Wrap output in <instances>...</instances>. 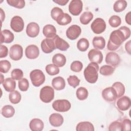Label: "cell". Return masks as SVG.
I'll return each instance as SVG.
<instances>
[{
	"instance_id": "cell-1",
	"label": "cell",
	"mask_w": 131,
	"mask_h": 131,
	"mask_svg": "<svg viewBox=\"0 0 131 131\" xmlns=\"http://www.w3.org/2000/svg\"><path fill=\"white\" fill-rule=\"evenodd\" d=\"M130 35V30L126 26H122L119 29L112 32L108 41L107 48L110 51L116 50L121 45Z\"/></svg>"
},
{
	"instance_id": "cell-2",
	"label": "cell",
	"mask_w": 131,
	"mask_h": 131,
	"mask_svg": "<svg viewBox=\"0 0 131 131\" xmlns=\"http://www.w3.org/2000/svg\"><path fill=\"white\" fill-rule=\"evenodd\" d=\"M99 66L95 62H91L85 68L83 74L85 80L90 83H95L98 77Z\"/></svg>"
},
{
	"instance_id": "cell-3",
	"label": "cell",
	"mask_w": 131,
	"mask_h": 131,
	"mask_svg": "<svg viewBox=\"0 0 131 131\" xmlns=\"http://www.w3.org/2000/svg\"><path fill=\"white\" fill-rule=\"evenodd\" d=\"M30 78L32 83L34 86L38 87L42 84L45 81V76L42 71L35 69L32 71L30 74Z\"/></svg>"
},
{
	"instance_id": "cell-4",
	"label": "cell",
	"mask_w": 131,
	"mask_h": 131,
	"mask_svg": "<svg viewBox=\"0 0 131 131\" xmlns=\"http://www.w3.org/2000/svg\"><path fill=\"white\" fill-rule=\"evenodd\" d=\"M39 97L43 102H50L54 97V89L48 85L43 86L40 91Z\"/></svg>"
},
{
	"instance_id": "cell-5",
	"label": "cell",
	"mask_w": 131,
	"mask_h": 131,
	"mask_svg": "<svg viewBox=\"0 0 131 131\" xmlns=\"http://www.w3.org/2000/svg\"><path fill=\"white\" fill-rule=\"evenodd\" d=\"M52 107L54 110L57 112H66L71 108V104L68 100L59 99L53 102Z\"/></svg>"
},
{
	"instance_id": "cell-6",
	"label": "cell",
	"mask_w": 131,
	"mask_h": 131,
	"mask_svg": "<svg viewBox=\"0 0 131 131\" xmlns=\"http://www.w3.org/2000/svg\"><path fill=\"white\" fill-rule=\"evenodd\" d=\"M91 28L95 34H100L104 32L106 29V24L103 19L101 18H96L92 23Z\"/></svg>"
},
{
	"instance_id": "cell-7",
	"label": "cell",
	"mask_w": 131,
	"mask_h": 131,
	"mask_svg": "<svg viewBox=\"0 0 131 131\" xmlns=\"http://www.w3.org/2000/svg\"><path fill=\"white\" fill-rule=\"evenodd\" d=\"M23 55V49L22 47L18 44L12 46L10 49L9 56L11 59L17 61L20 60Z\"/></svg>"
},
{
	"instance_id": "cell-8",
	"label": "cell",
	"mask_w": 131,
	"mask_h": 131,
	"mask_svg": "<svg viewBox=\"0 0 131 131\" xmlns=\"http://www.w3.org/2000/svg\"><path fill=\"white\" fill-rule=\"evenodd\" d=\"M83 4L80 0H72L69 5V12L74 16L80 14L82 10Z\"/></svg>"
},
{
	"instance_id": "cell-9",
	"label": "cell",
	"mask_w": 131,
	"mask_h": 131,
	"mask_svg": "<svg viewBox=\"0 0 131 131\" xmlns=\"http://www.w3.org/2000/svg\"><path fill=\"white\" fill-rule=\"evenodd\" d=\"M10 27L16 32L22 31L24 28V22L23 18L19 16H14L11 20Z\"/></svg>"
},
{
	"instance_id": "cell-10",
	"label": "cell",
	"mask_w": 131,
	"mask_h": 131,
	"mask_svg": "<svg viewBox=\"0 0 131 131\" xmlns=\"http://www.w3.org/2000/svg\"><path fill=\"white\" fill-rule=\"evenodd\" d=\"M103 98L106 101L112 102L117 98V94L115 89L111 86L104 89L102 92Z\"/></svg>"
},
{
	"instance_id": "cell-11",
	"label": "cell",
	"mask_w": 131,
	"mask_h": 131,
	"mask_svg": "<svg viewBox=\"0 0 131 131\" xmlns=\"http://www.w3.org/2000/svg\"><path fill=\"white\" fill-rule=\"evenodd\" d=\"M81 29L76 25H73L68 28L66 31L67 37L71 40H75L80 35Z\"/></svg>"
},
{
	"instance_id": "cell-12",
	"label": "cell",
	"mask_w": 131,
	"mask_h": 131,
	"mask_svg": "<svg viewBox=\"0 0 131 131\" xmlns=\"http://www.w3.org/2000/svg\"><path fill=\"white\" fill-rule=\"evenodd\" d=\"M121 59L119 55L114 52H108L105 57V62L114 67H116L119 64Z\"/></svg>"
},
{
	"instance_id": "cell-13",
	"label": "cell",
	"mask_w": 131,
	"mask_h": 131,
	"mask_svg": "<svg viewBox=\"0 0 131 131\" xmlns=\"http://www.w3.org/2000/svg\"><path fill=\"white\" fill-rule=\"evenodd\" d=\"M88 58L92 62L97 64L101 63L103 60V55L101 51L97 49H92L88 53Z\"/></svg>"
},
{
	"instance_id": "cell-14",
	"label": "cell",
	"mask_w": 131,
	"mask_h": 131,
	"mask_svg": "<svg viewBox=\"0 0 131 131\" xmlns=\"http://www.w3.org/2000/svg\"><path fill=\"white\" fill-rule=\"evenodd\" d=\"M41 48L42 51L47 54L53 52L55 49V43L52 38L44 39L41 43Z\"/></svg>"
},
{
	"instance_id": "cell-15",
	"label": "cell",
	"mask_w": 131,
	"mask_h": 131,
	"mask_svg": "<svg viewBox=\"0 0 131 131\" xmlns=\"http://www.w3.org/2000/svg\"><path fill=\"white\" fill-rule=\"evenodd\" d=\"M39 54V50L36 45H31L27 47L25 50L26 56L30 59L37 58Z\"/></svg>"
},
{
	"instance_id": "cell-16",
	"label": "cell",
	"mask_w": 131,
	"mask_h": 131,
	"mask_svg": "<svg viewBox=\"0 0 131 131\" xmlns=\"http://www.w3.org/2000/svg\"><path fill=\"white\" fill-rule=\"evenodd\" d=\"M39 33V26L35 23L31 22L28 24L26 28V33L30 37H35Z\"/></svg>"
},
{
	"instance_id": "cell-17",
	"label": "cell",
	"mask_w": 131,
	"mask_h": 131,
	"mask_svg": "<svg viewBox=\"0 0 131 131\" xmlns=\"http://www.w3.org/2000/svg\"><path fill=\"white\" fill-rule=\"evenodd\" d=\"M131 105L130 98L126 96L119 98L117 101V105L118 108L122 111H125L129 108Z\"/></svg>"
},
{
	"instance_id": "cell-18",
	"label": "cell",
	"mask_w": 131,
	"mask_h": 131,
	"mask_svg": "<svg viewBox=\"0 0 131 131\" xmlns=\"http://www.w3.org/2000/svg\"><path fill=\"white\" fill-rule=\"evenodd\" d=\"M52 39L54 42L55 48H57L59 50L62 51H67L70 47L69 44L57 35H56L53 38H52Z\"/></svg>"
},
{
	"instance_id": "cell-19",
	"label": "cell",
	"mask_w": 131,
	"mask_h": 131,
	"mask_svg": "<svg viewBox=\"0 0 131 131\" xmlns=\"http://www.w3.org/2000/svg\"><path fill=\"white\" fill-rule=\"evenodd\" d=\"M49 122L54 127H59L63 123V118L61 115L58 113L52 114L49 117Z\"/></svg>"
},
{
	"instance_id": "cell-20",
	"label": "cell",
	"mask_w": 131,
	"mask_h": 131,
	"mask_svg": "<svg viewBox=\"0 0 131 131\" xmlns=\"http://www.w3.org/2000/svg\"><path fill=\"white\" fill-rule=\"evenodd\" d=\"M29 127L32 131H41L43 128L44 124L40 119L34 118L30 122Z\"/></svg>"
},
{
	"instance_id": "cell-21",
	"label": "cell",
	"mask_w": 131,
	"mask_h": 131,
	"mask_svg": "<svg viewBox=\"0 0 131 131\" xmlns=\"http://www.w3.org/2000/svg\"><path fill=\"white\" fill-rule=\"evenodd\" d=\"M14 34L9 30H4L1 31V42L10 43L14 40Z\"/></svg>"
},
{
	"instance_id": "cell-22",
	"label": "cell",
	"mask_w": 131,
	"mask_h": 131,
	"mask_svg": "<svg viewBox=\"0 0 131 131\" xmlns=\"http://www.w3.org/2000/svg\"><path fill=\"white\" fill-rule=\"evenodd\" d=\"M42 33L47 38H52L56 35V29L53 25H47L43 28Z\"/></svg>"
},
{
	"instance_id": "cell-23",
	"label": "cell",
	"mask_w": 131,
	"mask_h": 131,
	"mask_svg": "<svg viewBox=\"0 0 131 131\" xmlns=\"http://www.w3.org/2000/svg\"><path fill=\"white\" fill-rule=\"evenodd\" d=\"M52 85L57 91L63 90L66 86V82L63 78L58 76L54 78L52 81Z\"/></svg>"
},
{
	"instance_id": "cell-24",
	"label": "cell",
	"mask_w": 131,
	"mask_h": 131,
	"mask_svg": "<svg viewBox=\"0 0 131 131\" xmlns=\"http://www.w3.org/2000/svg\"><path fill=\"white\" fill-rule=\"evenodd\" d=\"M53 63L58 67H62L66 63V58L65 56L60 53L55 54L52 58Z\"/></svg>"
},
{
	"instance_id": "cell-25",
	"label": "cell",
	"mask_w": 131,
	"mask_h": 131,
	"mask_svg": "<svg viewBox=\"0 0 131 131\" xmlns=\"http://www.w3.org/2000/svg\"><path fill=\"white\" fill-rule=\"evenodd\" d=\"M4 89L7 92H12L16 88V82L12 78H7L5 79L2 83Z\"/></svg>"
},
{
	"instance_id": "cell-26",
	"label": "cell",
	"mask_w": 131,
	"mask_h": 131,
	"mask_svg": "<svg viewBox=\"0 0 131 131\" xmlns=\"http://www.w3.org/2000/svg\"><path fill=\"white\" fill-rule=\"evenodd\" d=\"M77 131H94V127L93 124L88 121L79 122L76 126Z\"/></svg>"
},
{
	"instance_id": "cell-27",
	"label": "cell",
	"mask_w": 131,
	"mask_h": 131,
	"mask_svg": "<svg viewBox=\"0 0 131 131\" xmlns=\"http://www.w3.org/2000/svg\"><path fill=\"white\" fill-rule=\"evenodd\" d=\"M92 43L95 48L102 50L105 46V40L102 36H95L93 39Z\"/></svg>"
},
{
	"instance_id": "cell-28",
	"label": "cell",
	"mask_w": 131,
	"mask_h": 131,
	"mask_svg": "<svg viewBox=\"0 0 131 131\" xmlns=\"http://www.w3.org/2000/svg\"><path fill=\"white\" fill-rule=\"evenodd\" d=\"M2 115L5 118H11L15 113L14 107L10 105H6L3 107L1 111Z\"/></svg>"
},
{
	"instance_id": "cell-29",
	"label": "cell",
	"mask_w": 131,
	"mask_h": 131,
	"mask_svg": "<svg viewBox=\"0 0 131 131\" xmlns=\"http://www.w3.org/2000/svg\"><path fill=\"white\" fill-rule=\"evenodd\" d=\"M127 2L125 0L117 1L114 4L113 9L116 12H120L125 10L127 6Z\"/></svg>"
},
{
	"instance_id": "cell-30",
	"label": "cell",
	"mask_w": 131,
	"mask_h": 131,
	"mask_svg": "<svg viewBox=\"0 0 131 131\" xmlns=\"http://www.w3.org/2000/svg\"><path fill=\"white\" fill-rule=\"evenodd\" d=\"M72 21V17L68 13H63L56 20L57 24L61 26H65L70 24Z\"/></svg>"
},
{
	"instance_id": "cell-31",
	"label": "cell",
	"mask_w": 131,
	"mask_h": 131,
	"mask_svg": "<svg viewBox=\"0 0 131 131\" xmlns=\"http://www.w3.org/2000/svg\"><path fill=\"white\" fill-rule=\"evenodd\" d=\"M93 18V13L90 11H86L83 12L80 16V21L83 25H87Z\"/></svg>"
},
{
	"instance_id": "cell-32",
	"label": "cell",
	"mask_w": 131,
	"mask_h": 131,
	"mask_svg": "<svg viewBox=\"0 0 131 131\" xmlns=\"http://www.w3.org/2000/svg\"><path fill=\"white\" fill-rule=\"evenodd\" d=\"M116 90L117 94V98L122 97L125 93V87L124 85L120 82H116L112 85Z\"/></svg>"
},
{
	"instance_id": "cell-33",
	"label": "cell",
	"mask_w": 131,
	"mask_h": 131,
	"mask_svg": "<svg viewBox=\"0 0 131 131\" xmlns=\"http://www.w3.org/2000/svg\"><path fill=\"white\" fill-rule=\"evenodd\" d=\"M10 101L13 104L18 103L21 100V95L17 91H13L9 95Z\"/></svg>"
},
{
	"instance_id": "cell-34",
	"label": "cell",
	"mask_w": 131,
	"mask_h": 131,
	"mask_svg": "<svg viewBox=\"0 0 131 131\" xmlns=\"http://www.w3.org/2000/svg\"><path fill=\"white\" fill-rule=\"evenodd\" d=\"M77 47L78 49L80 51L84 52L86 51L89 47V40L85 38L80 39L77 42Z\"/></svg>"
},
{
	"instance_id": "cell-35",
	"label": "cell",
	"mask_w": 131,
	"mask_h": 131,
	"mask_svg": "<svg viewBox=\"0 0 131 131\" xmlns=\"http://www.w3.org/2000/svg\"><path fill=\"white\" fill-rule=\"evenodd\" d=\"M115 68L111 66L103 65L102 66L100 70V73L104 76H109L112 75L115 71Z\"/></svg>"
},
{
	"instance_id": "cell-36",
	"label": "cell",
	"mask_w": 131,
	"mask_h": 131,
	"mask_svg": "<svg viewBox=\"0 0 131 131\" xmlns=\"http://www.w3.org/2000/svg\"><path fill=\"white\" fill-rule=\"evenodd\" d=\"M77 98L80 100H84L86 99L88 96V91L84 87L79 88L76 92Z\"/></svg>"
},
{
	"instance_id": "cell-37",
	"label": "cell",
	"mask_w": 131,
	"mask_h": 131,
	"mask_svg": "<svg viewBox=\"0 0 131 131\" xmlns=\"http://www.w3.org/2000/svg\"><path fill=\"white\" fill-rule=\"evenodd\" d=\"M46 71L47 73L51 76L55 75L59 73V69L58 67L54 64H49L46 67Z\"/></svg>"
},
{
	"instance_id": "cell-38",
	"label": "cell",
	"mask_w": 131,
	"mask_h": 131,
	"mask_svg": "<svg viewBox=\"0 0 131 131\" xmlns=\"http://www.w3.org/2000/svg\"><path fill=\"white\" fill-rule=\"evenodd\" d=\"M7 3L10 5L18 9H22L25 6L24 0H7Z\"/></svg>"
},
{
	"instance_id": "cell-39",
	"label": "cell",
	"mask_w": 131,
	"mask_h": 131,
	"mask_svg": "<svg viewBox=\"0 0 131 131\" xmlns=\"http://www.w3.org/2000/svg\"><path fill=\"white\" fill-rule=\"evenodd\" d=\"M108 23L110 26L113 28H117L121 25V18L118 15H113L112 16L109 20Z\"/></svg>"
},
{
	"instance_id": "cell-40",
	"label": "cell",
	"mask_w": 131,
	"mask_h": 131,
	"mask_svg": "<svg viewBox=\"0 0 131 131\" xmlns=\"http://www.w3.org/2000/svg\"><path fill=\"white\" fill-rule=\"evenodd\" d=\"M10 62L7 60H1L0 61V71L1 73H6L11 68Z\"/></svg>"
},
{
	"instance_id": "cell-41",
	"label": "cell",
	"mask_w": 131,
	"mask_h": 131,
	"mask_svg": "<svg viewBox=\"0 0 131 131\" xmlns=\"http://www.w3.org/2000/svg\"><path fill=\"white\" fill-rule=\"evenodd\" d=\"M63 13V10L59 7H54L51 11V16L52 18L56 21L58 17H59Z\"/></svg>"
},
{
	"instance_id": "cell-42",
	"label": "cell",
	"mask_w": 131,
	"mask_h": 131,
	"mask_svg": "<svg viewBox=\"0 0 131 131\" xmlns=\"http://www.w3.org/2000/svg\"><path fill=\"white\" fill-rule=\"evenodd\" d=\"M67 81L69 84L74 88H76L78 85H79L80 83V79L75 75L70 76L68 79Z\"/></svg>"
},
{
	"instance_id": "cell-43",
	"label": "cell",
	"mask_w": 131,
	"mask_h": 131,
	"mask_svg": "<svg viewBox=\"0 0 131 131\" xmlns=\"http://www.w3.org/2000/svg\"><path fill=\"white\" fill-rule=\"evenodd\" d=\"M24 74L21 70L19 69H13L11 73V76L13 79L16 80H19L22 79Z\"/></svg>"
},
{
	"instance_id": "cell-44",
	"label": "cell",
	"mask_w": 131,
	"mask_h": 131,
	"mask_svg": "<svg viewBox=\"0 0 131 131\" xmlns=\"http://www.w3.org/2000/svg\"><path fill=\"white\" fill-rule=\"evenodd\" d=\"M18 88L19 90L23 92L27 91L29 86L28 80L26 78H22L18 81Z\"/></svg>"
},
{
	"instance_id": "cell-45",
	"label": "cell",
	"mask_w": 131,
	"mask_h": 131,
	"mask_svg": "<svg viewBox=\"0 0 131 131\" xmlns=\"http://www.w3.org/2000/svg\"><path fill=\"white\" fill-rule=\"evenodd\" d=\"M83 68V64L81 62L79 61H74L71 64L70 66L71 70L75 72H79L81 71Z\"/></svg>"
},
{
	"instance_id": "cell-46",
	"label": "cell",
	"mask_w": 131,
	"mask_h": 131,
	"mask_svg": "<svg viewBox=\"0 0 131 131\" xmlns=\"http://www.w3.org/2000/svg\"><path fill=\"white\" fill-rule=\"evenodd\" d=\"M108 130L110 131H121V122L117 121L112 122L109 125Z\"/></svg>"
},
{
	"instance_id": "cell-47",
	"label": "cell",
	"mask_w": 131,
	"mask_h": 131,
	"mask_svg": "<svg viewBox=\"0 0 131 131\" xmlns=\"http://www.w3.org/2000/svg\"><path fill=\"white\" fill-rule=\"evenodd\" d=\"M122 130H130L131 129V121L128 119H124L121 122Z\"/></svg>"
},
{
	"instance_id": "cell-48",
	"label": "cell",
	"mask_w": 131,
	"mask_h": 131,
	"mask_svg": "<svg viewBox=\"0 0 131 131\" xmlns=\"http://www.w3.org/2000/svg\"><path fill=\"white\" fill-rule=\"evenodd\" d=\"M1 52H0V58L6 57L8 53V50L6 46L1 45Z\"/></svg>"
},
{
	"instance_id": "cell-49",
	"label": "cell",
	"mask_w": 131,
	"mask_h": 131,
	"mask_svg": "<svg viewBox=\"0 0 131 131\" xmlns=\"http://www.w3.org/2000/svg\"><path fill=\"white\" fill-rule=\"evenodd\" d=\"M125 21L126 23L129 25H131V12H128L125 16Z\"/></svg>"
},
{
	"instance_id": "cell-50",
	"label": "cell",
	"mask_w": 131,
	"mask_h": 131,
	"mask_svg": "<svg viewBox=\"0 0 131 131\" xmlns=\"http://www.w3.org/2000/svg\"><path fill=\"white\" fill-rule=\"evenodd\" d=\"M53 1L54 3L61 6H64L69 2L68 0H57V1Z\"/></svg>"
},
{
	"instance_id": "cell-51",
	"label": "cell",
	"mask_w": 131,
	"mask_h": 131,
	"mask_svg": "<svg viewBox=\"0 0 131 131\" xmlns=\"http://www.w3.org/2000/svg\"><path fill=\"white\" fill-rule=\"evenodd\" d=\"M130 42L131 40H128L125 45V50L129 54H130Z\"/></svg>"
},
{
	"instance_id": "cell-52",
	"label": "cell",
	"mask_w": 131,
	"mask_h": 131,
	"mask_svg": "<svg viewBox=\"0 0 131 131\" xmlns=\"http://www.w3.org/2000/svg\"><path fill=\"white\" fill-rule=\"evenodd\" d=\"M1 20H2V21L5 19V13L3 12V10L2 8H1Z\"/></svg>"
},
{
	"instance_id": "cell-53",
	"label": "cell",
	"mask_w": 131,
	"mask_h": 131,
	"mask_svg": "<svg viewBox=\"0 0 131 131\" xmlns=\"http://www.w3.org/2000/svg\"><path fill=\"white\" fill-rule=\"evenodd\" d=\"M1 83H2V79H3V75L2 74H1Z\"/></svg>"
}]
</instances>
